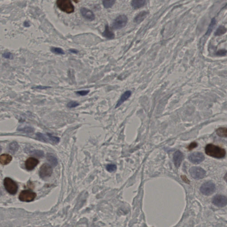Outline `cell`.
<instances>
[{
  "label": "cell",
  "instance_id": "6da1fadb",
  "mask_svg": "<svg viewBox=\"0 0 227 227\" xmlns=\"http://www.w3.org/2000/svg\"><path fill=\"white\" fill-rule=\"evenodd\" d=\"M205 151L208 155L217 158H223L226 154V152L223 149L213 144L207 145Z\"/></svg>",
  "mask_w": 227,
  "mask_h": 227
},
{
  "label": "cell",
  "instance_id": "7a4b0ae2",
  "mask_svg": "<svg viewBox=\"0 0 227 227\" xmlns=\"http://www.w3.org/2000/svg\"><path fill=\"white\" fill-rule=\"evenodd\" d=\"M56 5L60 10L67 14H71L74 11V7L71 0H57Z\"/></svg>",
  "mask_w": 227,
  "mask_h": 227
},
{
  "label": "cell",
  "instance_id": "3957f363",
  "mask_svg": "<svg viewBox=\"0 0 227 227\" xmlns=\"http://www.w3.org/2000/svg\"><path fill=\"white\" fill-rule=\"evenodd\" d=\"M4 185L6 190L12 195L17 193L18 186L17 183L9 177H6L4 180Z\"/></svg>",
  "mask_w": 227,
  "mask_h": 227
},
{
  "label": "cell",
  "instance_id": "277c9868",
  "mask_svg": "<svg viewBox=\"0 0 227 227\" xmlns=\"http://www.w3.org/2000/svg\"><path fill=\"white\" fill-rule=\"evenodd\" d=\"M37 197L35 193L30 190H24L20 193L19 199L21 201L29 202L33 201Z\"/></svg>",
  "mask_w": 227,
  "mask_h": 227
},
{
  "label": "cell",
  "instance_id": "5b68a950",
  "mask_svg": "<svg viewBox=\"0 0 227 227\" xmlns=\"http://www.w3.org/2000/svg\"><path fill=\"white\" fill-rule=\"evenodd\" d=\"M37 138L39 140L45 142H52L53 143H57L60 142V138L53 136L50 134H43L40 133H37L36 134Z\"/></svg>",
  "mask_w": 227,
  "mask_h": 227
},
{
  "label": "cell",
  "instance_id": "8992f818",
  "mask_svg": "<svg viewBox=\"0 0 227 227\" xmlns=\"http://www.w3.org/2000/svg\"><path fill=\"white\" fill-rule=\"evenodd\" d=\"M128 21L127 17L121 15L118 17L113 23L112 28L115 29H119L125 27Z\"/></svg>",
  "mask_w": 227,
  "mask_h": 227
},
{
  "label": "cell",
  "instance_id": "52a82bcc",
  "mask_svg": "<svg viewBox=\"0 0 227 227\" xmlns=\"http://www.w3.org/2000/svg\"><path fill=\"white\" fill-rule=\"evenodd\" d=\"M190 173L192 177L197 180L202 179L206 175V172L205 170L200 167H192L190 169Z\"/></svg>",
  "mask_w": 227,
  "mask_h": 227
},
{
  "label": "cell",
  "instance_id": "ba28073f",
  "mask_svg": "<svg viewBox=\"0 0 227 227\" xmlns=\"http://www.w3.org/2000/svg\"><path fill=\"white\" fill-rule=\"evenodd\" d=\"M215 190V185L212 182H208L203 184L200 189L201 193L207 196L213 194Z\"/></svg>",
  "mask_w": 227,
  "mask_h": 227
},
{
  "label": "cell",
  "instance_id": "9c48e42d",
  "mask_svg": "<svg viewBox=\"0 0 227 227\" xmlns=\"http://www.w3.org/2000/svg\"><path fill=\"white\" fill-rule=\"evenodd\" d=\"M52 172V168L51 165L47 163H45L40 166L39 174L40 177L45 178L51 176Z\"/></svg>",
  "mask_w": 227,
  "mask_h": 227
},
{
  "label": "cell",
  "instance_id": "30bf717a",
  "mask_svg": "<svg viewBox=\"0 0 227 227\" xmlns=\"http://www.w3.org/2000/svg\"><path fill=\"white\" fill-rule=\"evenodd\" d=\"M213 202L216 206L223 207L227 205V198L223 195H217L214 197Z\"/></svg>",
  "mask_w": 227,
  "mask_h": 227
},
{
  "label": "cell",
  "instance_id": "8fae6325",
  "mask_svg": "<svg viewBox=\"0 0 227 227\" xmlns=\"http://www.w3.org/2000/svg\"><path fill=\"white\" fill-rule=\"evenodd\" d=\"M189 158L191 162L199 164L204 161L205 157L203 154L200 152H194L189 156Z\"/></svg>",
  "mask_w": 227,
  "mask_h": 227
},
{
  "label": "cell",
  "instance_id": "7c38bea8",
  "mask_svg": "<svg viewBox=\"0 0 227 227\" xmlns=\"http://www.w3.org/2000/svg\"><path fill=\"white\" fill-rule=\"evenodd\" d=\"M39 163V161L35 157H30L26 160L25 162V166L26 170L29 171L33 170Z\"/></svg>",
  "mask_w": 227,
  "mask_h": 227
},
{
  "label": "cell",
  "instance_id": "4fadbf2b",
  "mask_svg": "<svg viewBox=\"0 0 227 227\" xmlns=\"http://www.w3.org/2000/svg\"><path fill=\"white\" fill-rule=\"evenodd\" d=\"M183 159V155L180 151H177L173 155V161L176 167L178 168L180 167L182 161Z\"/></svg>",
  "mask_w": 227,
  "mask_h": 227
},
{
  "label": "cell",
  "instance_id": "5bb4252c",
  "mask_svg": "<svg viewBox=\"0 0 227 227\" xmlns=\"http://www.w3.org/2000/svg\"><path fill=\"white\" fill-rule=\"evenodd\" d=\"M80 12L82 15L86 19L91 21L95 20V15L90 9L85 8H82L81 9Z\"/></svg>",
  "mask_w": 227,
  "mask_h": 227
},
{
  "label": "cell",
  "instance_id": "9a60e30c",
  "mask_svg": "<svg viewBox=\"0 0 227 227\" xmlns=\"http://www.w3.org/2000/svg\"><path fill=\"white\" fill-rule=\"evenodd\" d=\"M12 157L9 154H2L0 156V162L3 165H6L12 161Z\"/></svg>",
  "mask_w": 227,
  "mask_h": 227
},
{
  "label": "cell",
  "instance_id": "2e32d148",
  "mask_svg": "<svg viewBox=\"0 0 227 227\" xmlns=\"http://www.w3.org/2000/svg\"><path fill=\"white\" fill-rule=\"evenodd\" d=\"M131 92L130 91H127L125 92L123 95L121 96L120 97V99L119 100L118 102L117 103L116 106V108L119 107L123 103L125 102L126 100H127L130 96H131Z\"/></svg>",
  "mask_w": 227,
  "mask_h": 227
},
{
  "label": "cell",
  "instance_id": "e0dca14e",
  "mask_svg": "<svg viewBox=\"0 0 227 227\" xmlns=\"http://www.w3.org/2000/svg\"><path fill=\"white\" fill-rule=\"evenodd\" d=\"M146 3V0H133L131 5L134 9H139L142 7Z\"/></svg>",
  "mask_w": 227,
  "mask_h": 227
},
{
  "label": "cell",
  "instance_id": "ac0fdd59",
  "mask_svg": "<svg viewBox=\"0 0 227 227\" xmlns=\"http://www.w3.org/2000/svg\"><path fill=\"white\" fill-rule=\"evenodd\" d=\"M148 14V13L147 11H142L140 12L134 18V22L137 24L140 23L145 19Z\"/></svg>",
  "mask_w": 227,
  "mask_h": 227
},
{
  "label": "cell",
  "instance_id": "d6986e66",
  "mask_svg": "<svg viewBox=\"0 0 227 227\" xmlns=\"http://www.w3.org/2000/svg\"><path fill=\"white\" fill-rule=\"evenodd\" d=\"M103 35L105 37L108 39H113L115 38V34L112 32L110 31L109 26L107 25H106L104 31L103 32Z\"/></svg>",
  "mask_w": 227,
  "mask_h": 227
},
{
  "label": "cell",
  "instance_id": "ffe728a7",
  "mask_svg": "<svg viewBox=\"0 0 227 227\" xmlns=\"http://www.w3.org/2000/svg\"><path fill=\"white\" fill-rule=\"evenodd\" d=\"M216 133L218 136L227 138V128L221 127L216 130Z\"/></svg>",
  "mask_w": 227,
  "mask_h": 227
},
{
  "label": "cell",
  "instance_id": "44dd1931",
  "mask_svg": "<svg viewBox=\"0 0 227 227\" xmlns=\"http://www.w3.org/2000/svg\"><path fill=\"white\" fill-rule=\"evenodd\" d=\"M47 159L48 160V162L51 163L52 165L54 166H55L57 165L58 163L57 160L56 159L55 157L52 154H48L47 157Z\"/></svg>",
  "mask_w": 227,
  "mask_h": 227
},
{
  "label": "cell",
  "instance_id": "7402d4cb",
  "mask_svg": "<svg viewBox=\"0 0 227 227\" xmlns=\"http://www.w3.org/2000/svg\"><path fill=\"white\" fill-rule=\"evenodd\" d=\"M116 1V0H103V5L105 8H110L114 5Z\"/></svg>",
  "mask_w": 227,
  "mask_h": 227
},
{
  "label": "cell",
  "instance_id": "603a6c76",
  "mask_svg": "<svg viewBox=\"0 0 227 227\" xmlns=\"http://www.w3.org/2000/svg\"><path fill=\"white\" fill-rule=\"evenodd\" d=\"M226 31H227V29L224 26H221L217 29L215 33V35L216 36H221L224 34Z\"/></svg>",
  "mask_w": 227,
  "mask_h": 227
},
{
  "label": "cell",
  "instance_id": "cb8c5ba5",
  "mask_svg": "<svg viewBox=\"0 0 227 227\" xmlns=\"http://www.w3.org/2000/svg\"><path fill=\"white\" fill-rule=\"evenodd\" d=\"M51 51L52 52L56 54L63 55L65 54V52L63 51L62 48L60 47H52L51 49Z\"/></svg>",
  "mask_w": 227,
  "mask_h": 227
},
{
  "label": "cell",
  "instance_id": "d4e9b609",
  "mask_svg": "<svg viewBox=\"0 0 227 227\" xmlns=\"http://www.w3.org/2000/svg\"><path fill=\"white\" fill-rule=\"evenodd\" d=\"M106 169L109 172H113L116 170V166L114 164H109L106 165Z\"/></svg>",
  "mask_w": 227,
  "mask_h": 227
},
{
  "label": "cell",
  "instance_id": "484cf974",
  "mask_svg": "<svg viewBox=\"0 0 227 227\" xmlns=\"http://www.w3.org/2000/svg\"><path fill=\"white\" fill-rule=\"evenodd\" d=\"M18 131H22L28 133H30L33 132L34 131V130L32 127L26 126V127H24V128L18 129Z\"/></svg>",
  "mask_w": 227,
  "mask_h": 227
},
{
  "label": "cell",
  "instance_id": "4316f807",
  "mask_svg": "<svg viewBox=\"0 0 227 227\" xmlns=\"http://www.w3.org/2000/svg\"><path fill=\"white\" fill-rule=\"evenodd\" d=\"M9 148H10V150L14 151V152H15L18 150L19 146H18V144L16 142H13V143L10 144Z\"/></svg>",
  "mask_w": 227,
  "mask_h": 227
},
{
  "label": "cell",
  "instance_id": "83f0119b",
  "mask_svg": "<svg viewBox=\"0 0 227 227\" xmlns=\"http://www.w3.org/2000/svg\"><path fill=\"white\" fill-rule=\"evenodd\" d=\"M79 105V103L75 101H71L68 103L67 106L68 108H74Z\"/></svg>",
  "mask_w": 227,
  "mask_h": 227
},
{
  "label": "cell",
  "instance_id": "f1b7e54d",
  "mask_svg": "<svg viewBox=\"0 0 227 227\" xmlns=\"http://www.w3.org/2000/svg\"><path fill=\"white\" fill-rule=\"evenodd\" d=\"M216 23L215 19H213L212 20V22H211V24L209 25V28H208V30L206 34H209V33L211 32L212 29H213V28L214 26H215V24Z\"/></svg>",
  "mask_w": 227,
  "mask_h": 227
},
{
  "label": "cell",
  "instance_id": "f546056e",
  "mask_svg": "<svg viewBox=\"0 0 227 227\" xmlns=\"http://www.w3.org/2000/svg\"><path fill=\"white\" fill-rule=\"evenodd\" d=\"M89 92V90H83L77 91L76 92V93L81 96H85L88 95Z\"/></svg>",
  "mask_w": 227,
  "mask_h": 227
},
{
  "label": "cell",
  "instance_id": "4dcf8cb0",
  "mask_svg": "<svg viewBox=\"0 0 227 227\" xmlns=\"http://www.w3.org/2000/svg\"><path fill=\"white\" fill-rule=\"evenodd\" d=\"M3 57L6 59H12L13 58V55L12 53L10 52H6L3 54Z\"/></svg>",
  "mask_w": 227,
  "mask_h": 227
},
{
  "label": "cell",
  "instance_id": "1f68e13d",
  "mask_svg": "<svg viewBox=\"0 0 227 227\" xmlns=\"http://www.w3.org/2000/svg\"><path fill=\"white\" fill-rule=\"evenodd\" d=\"M197 146H198V144L196 142H193V143H191L189 145V147H188V149L189 150H191V149H193L194 148L196 147Z\"/></svg>",
  "mask_w": 227,
  "mask_h": 227
},
{
  "label": "cell",
  "instance_id": "d6a6232c",
  "mask_svg": "<svg viewBox=\"0 0 227 227\" xmlns=\"http://www.w3.org/2000/svg\"><path fill=\"white\" fill-rule=\"evenodd\" d=\"M36 88L37 89H47L48 88H49V87H45V86H37V87H36Z\"/></svg>",
  "mask_w": 227,
  "mask_h": 227
},
{
  "label": "cell",
  "instance_id": "836d02e7",
  "mask_svg": "<svg viewBox=\"0 0 227 227\" xmlns=\"http://www.w3.org/2000/svg\"><path fill=\"white\" fill-rule=\"evenodd\" d=\"M182 180H183L184 182H185L188 183V182H189V180L187 179V178H186V177L185 176H182Z\"/></svg>",
  "mask_w": 227,
  "mask_h": 227
},
{
  "label": "cell",
  "instance_id": "e575fe53",
  "mask_svg": "<svg viewBox=\"0 0 227 227\" xmlns=\"http://www.w3.org/2000/svg\"><path fill=\"white\" fill-rule=\"evenodd\" d=\"M69 51H70V52H71L73 53H78V51H77L76 50H75V49H70Z\"/></svg>",
  "mask_w": 227,
  "mask_h": 227
},
{
  "label": "cell",
  "instance_id": "d590c367",
  "mask_svg": "<svg viewBox=\"0 0 227 227\" xmlns=\"http://www.w3.org/2000/svg\"><path fill=\"white\" fill-rule=\"evenodd\" d=\"M224 180H225V181H226V182L227 183V173L225 174V176H224Z\"/></svg>",
  "mask_w": 227,
  "mask_h": 227
},
{
  "label": "cell",
  "instance_id": "8d00e7d4",
  "mask_svg": "<svg viewBox=\"0 0 227 227\" xmlns=\"http://www.w3.org/2000/svg\"><path fill=\"white\" fill-rule=\"evenodd\" d=\"M74 2H76V3H77V2H79V0H73Z\"/></svg>",
  "mask_w": 227,
  "mask_h": 227
}]
</instances>
